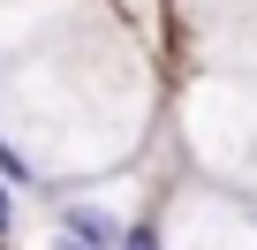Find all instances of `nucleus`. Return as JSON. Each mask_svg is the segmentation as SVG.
Wrapping results in <instances>:
<instances>
[{"instance_id": "f257e3e1", "label": "nucleus", "mask_w": 257, "mask_h": 250, "mask_svg": "<svg viewBox=\"0 0 257 250\" xmlns=\"http://www.w3.org/2000/svg\"><path fill=\"white\" fill-rule=\"evenodd\" d=\"M61 227H68V242H76V250H121V242H128V235H121L113 220H98L91 205H76V212H68Z\"/></svg>"}, {"instance_id": "f03ea898", "label": "nucleus", "mask_w": 257, "mask_h": 250, "mask_svg": "<svg viewBox=\"0 0 257 250\" xmlns=\"http://www.w3.org/2000/svg\"><path fill=\"white\" fill-rule=\"evenodd\" d=\"M121 250H159V235H152V227H128V242H121Z\"/></svg>"}, {"instance_id": "7ed1b4c3", "label": "nucleus", "mask_w": 257, "mask_h": 250, "mask_svg": "<svg viewBox=\"0 0 257 250\" xmlns=\"http://www.w3.org/2000/svg\"><path fill=\"white\" fill-rule=\"evenodd\" d=\"M8 212H16V205H8V190H0V227H8Z\"/></svg>"}, {"instance_id": "20e7f679", "label": "nucleus", "mask_w": 257, "mask_h": 250, "mask_svg": "<svg viewBox=\"0 0 257 250\" xmlns=\"http://www.w3.org/2000/svg\"><path fill=\"white\" fill-rule=\"evenodd\" d=\"M68 250H76V242H68Z\"/></svg>"}]
</instances>
